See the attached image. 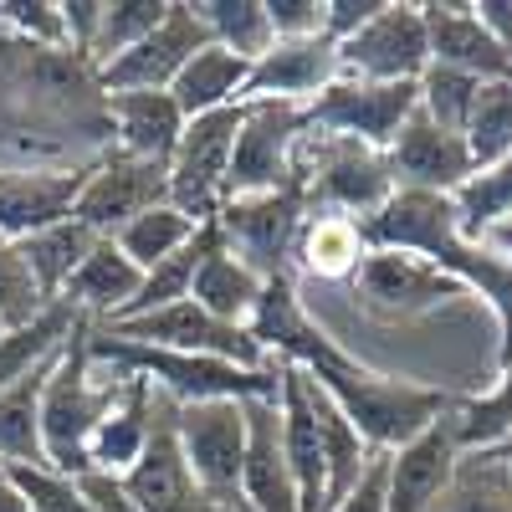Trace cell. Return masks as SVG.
I'll use <instances>...</instances> for the list:
<instances>
[{
	"label": "cell",
	"mask_w": 512,
	"mask_h": 512,
	"mask_svg": "<svg viewBox=\"0 0 512 512\" xmlns=\"http://www.w3.org/2000/svg\"><path fill=\"white\" fill-rule=\"evenodd\" d=\"M251 338L262 344V354L272 364L303 369L318 390L354 420V431L364 436L369 451H400L415 436H425L431 425L456 405L436 384H410L395 374H379L369 364H359L338 338H328L313 313L297 297V277H272L256 297V313L246 318Z\"/></svg>",
	"instance_id": "6da1fadb"
},
{
	"label": "cell",
	"mask_w": 512,
	"mask_h": 512,
	"mask_svg": "<svg viewBox=\"0 0 512 512\" xmlns=\"http://www.w3.org/2000/svg\"><path fill=\"white\" fill-rule=\"evenodd\" d=\"M0 144L26 159H57L72 149H108V93L98 72L62 52L0 36Z\"/></svg>",
	"instance_id": "7a4b0ae2"
},
{
	"label": "cell",
	"mask_w": 512,
	"mask_h": 512,
	"mask_svg": "<svg viewBox=\"0 0 512 512\" xmlns=\"http://www.w3.org/2000/svg\"><path fill=\"white\" fill-rule=\"evenodd\" d=\"M369 251H410L446 272L461 292H477L497 318V364L512 359V262L492 241H472L456 221L451 195L395 190L374 216L359 221Z\"/></svg>",
	"instance_id": "3957f363"
},
{
	"label": "cell",
	"mask_w": 512,
	"mask_h": 512,
	"mask_svg": "<svg viewBox=\"0 0 512 512\" xmlns=\"http://www.w3.org/2000/svg\"><path fill=\"white\" fill-rule=\"evenodd\" d=\"M88 359L93 369L108 374H134L149 390H159L175 405H200V400H277V369H236L205 354H175V349H149L128 344L103 328H88Z\"/></svg>",
	"instance_id": "277c9868"
},
{
	"label": "cell",
	"mask_w": 512,
	"mask_h": 512,
	"mask_svg": "<svg viewBox=\"0 0 512 512\" xmlns=\"http://www.w3.org/2000/svg\"><path fill=\"white\" fill-rule=\"evenodd\" d=\"M88 328L62 349V359L47 369V384H41V466H52L62 477L88 472V441L108 405L118 400V374H98L88 359Z\"/></svg>",
	"instance_id": "5b68a950"
},
{
	"label": "cell",
	"mask_w": 512,
	"mask_h": 512,
	"mask_svg": "<svg viewBox=\"0 0 512 512\" xmlns=\"http://www.w3.org/2000/svg\"><path fill=\"white\" fill-rule=\"evenodd\" d=\"M297 180H303L308 210H333V216L364 221L395 195V175L384 154L354 144V139H333V134H303L297 144Z\"/></svg>",
	"instance_id": "8992f818"
},
{
	"label": "cell",
	"mask_w": 512,
	"mask_h": 512,
	"mask_svg": "<svg viewBox=\"0 0 512 512\" xmlns=\"http://www.w3.org/2000/svg\"><path fill=\"white\" fill-rule=\"evenodd\" d=\"M175 441H180L185 472H190L200 502L216 507V512H236L241 507V456H246V410H241V400L175 405Z\"/></svg>",
	"instance_id": "52a82bcc"
},
{
	"label": "cell",
	"mask_w": 512,
	"mask_h": 512,
	"mask_svg": "<svg viewBox=\"0 0 512 512\" xmlns=\"http://www.w3.org/2000/svg\"><path fill=\"white\" fill-rule=\"evenodd\" d=\"M241 113L246 103L216 108L185 118V134L169 154V205H180L190 221H216L226 205V185H231V154H236V134H241Z\"/></svg>",
	"instance_id": "ba28073f"
},
{
	"label": "cell",
	"mask_w": 512,
	"mask_h": 512,
	"mask_svg": "<svg viewBox=\"0 0 512 512\" xmlns=\"http://www.w3.org/2000/svg\"><path fill=\"white\" fill-rule=\"evenodd\" d=\"M303 221H308V195H303V185H287V190H267V195L226 200L216 216V231L231 256H241L256 277L272 282V277L292 272V246H297Z\"/></svg>",
	"instance_id": "9c48e42d"
},
{
	"label": "cell",
	"mask_w": 512,
	"mask_h": 512,
	"mask_svg": "<svg viewBox=\"0 0 512 512\" xmlns=\"http://www.w3.org/2000/svg\"><path fill=\"white\" fill-rule=\"evenodd\" d=\"M415 108H420V82L338 77L308 103V128L313 134H333V139H354V144L384 154Z\"/></svg>",
	"instance_id": "30bf717a"
},
{
	"label": "cell",
	"mask_w": 512,
	"mask_h": 512,
	"mask_svg": "<svg viewBox=\"0 0 512 512\" xmlns=\"http://www.w3.org/2000/svg\"><path fill=\"white\" fill-rule=\"evenodd\" d=\"M103 333L128 338V344H149V349L205 354V359H221V364H236V369H277V364L262 354V344L251 338V328H236V323L210 318L195 297H180V303L154 308V313H139V318H118V323H108Z\"/></svg>",
	"instance_id": "8fae6325"
},
{
	"label": "cell",
	"mask_w": 512,
	"mask_h": 512,
	"mask_svg": "<svg viewBox=\"0 0 512 512\" xmlns=\"http://www.w3.org/2000/svg\"><path fill=\"white\" fill-rule=\"evenodd\" d=\"M303 134H308V108H297V103H246L236 154H231L226 200L303 185L297 180V144H303Z\"/></svg>",
	"instance_id": "7c38bea8"
},
{
	"label": "cell",
	"mask_w": 512,
	"mask_h": 512,
	"mask_svg": "<svg viewBox=\"0 0 512 512\" xmlns=\"http://www.w3.org/2000/svg\"><path fill=\"white\" fill-rule=\"evenodd\" d=\"M164 200H169V169L164 164L134 159L123 149H103L88 164V180H82V195L72 205V221H82L93 236H113Z\"/></svg>",
	"instance_id": "4fadbf2b"
},
{
	"label": "cell",
	"mask_w": 512,
	"mask_h": 512,
	"mask_svg": "<svg viewBox=\"0 0 512 512\" xmlns=\"http://www.w3.org/2000/svg\"><path fill=\"white\" fill-rule=\"evenodd\" d=\"M431 67L425 16L410 0H390L364 31L338 41V72L359 82H420Z\"/></svg>",
	"instance_id": "5bb4252c"
},
{
	"label": "cell",
	"mask_w": 512,
	"mask_h": 512,
	"mask_svg": "<svg viewBox=\"0 0 512 512\" xmlns=\"http://www.w3.org/2000/svg\"><path fill=\"white\" fill-rule=\"evenodd\" d=\"M210 47V36L200 16L190 11V0H169V16L123 57L98 67V88L103 93H169V82L185 72V62Z\"/></svg>",
	"instance_id": "9a60e30c"
},
{
	"label": "cell",
	"mask_w": 512,
	"mask_h": 512,
	"mask_svg": "<svg viewBox=\"0 0 512 512\" xmlns=\"http://www.w3.org/2000/svg\"><path fill=\"white\" fill-rule=\"evenodd\" d=\"M384 164H390V175H395V190H431V195H456L477 175L466 139L441 128L436 118H425L420 108L405 118L395 144L384 149Z\"/></svg>",
	"instance_id": "2e32d148"
},
{
	"label": "cell",
	"mask_w": 512,
	"mask_h": 512,
	"mask_svg": "<svg viewBox=\"0 0 512 512\" xmlns=\"http://www.w3.org/2000/svg\"><path fill=\"white\" fill-rule=\"evenodd\" d=\"M354 292L379 318H415L461 297V287L446 272H436L425 256H410V251H364V262L354 272Z\"/></svg>",
	"instance_id": "e0dca14e"
},
{
	"label": "cell",
	"mask_w": 512,
	"mask_h": 512,
	"mask_svg": "<svg viewBox=\"0 0 512 512\" xmlns=\"http://www.w3.org/2000/svg\"><path fill=\"white\" fill-rule=\"evenodd\" d=\"M93 159L77 164H21V169H0V236L26 241L41 226H57L72 216V205L82 195Z\"/></svg>",
	"instance_id": "ac0fdd59"
},
{
	"label": "cell",
	"mask_w": 512,
	"mask_h": 512,
	"mask_svg": "<svg viewBox=\"0 0 512 512\" xmlns=\"http://www.w3.org/2000/svg\"><path fill=\"white\" fill-rule=\"evenodd\" d=\"M338 77H344L338 72V47L328 36L272 41V47L251 62L241 103H297V108H308Z\"/></svg>",
	"instance_id": "d6986e66"
},
{
	"label": "cell",
	"mask_w": 512,
	"mask_h": 512,
	"mask_svg": "<svg viewBox=\"0 0 512 512\" xmlns=\"http://www.w3.org/2000/svg\"><path fill=\"white\" fill-rule=\"evenodd\" d=\"M123 487L134 492V502L144 512H200L205 507L190 472H185L180 441H175V400H164L159 390L149 405V446L134 461V472L123 477Z\"/></svg>",
	"instance_id": "ffe728a7"
},
{
	"label": "cell",
	"mask_w": 512,
	"mask_h": 512,
	"mask_svg": "<svg viewBox=\"0 0 512 512\" xmlns=\"http://www.w3.org/2000/svg\"><path fill=\"white\" fill-rule=\"evenodd\" d=\"M456 425L451 410L410 446L390 451V477H384V512H436L451 472H456Z\"/></svg>",
	"instance_id": "44dd1931"
},
{
	"label": "cell",
	"mask_w": 512,
	"mask_h": 512,
	"mask_svg": "<svg viewBox=\"0 0 512 512\" xmlns=\"http://www.w3.org/2000/svg\"><path fill=\"white\" fill-rule=\"evenodd\" d=\"M425 41H431V62L456 67L477 82H512V57L492 41V31L477 21L466 0H425Z\"/></svg>",
	"instance_id": "7402d4cb"
},
{
	"label": "cell",
	"mask_w": 512,
	"mask_h": 512,
	"mask_svg": "<svg viewBox=\"0 0 512 512\" xmlns=\"http://www.w3.org/2000/svg\"><path fill=\"white\" fill-rule=\"evenodd\" d=\"M246 410V456H241V507L246 512H297V487L282 456V410L277 400H241Z\"/></svg>",
	"instance_id": "603a6c76"
},
{
	"label": "cell",
	"mask_w": 512,
	"mask_h": 512,
	"mask_svg": "<svg viewBox=\"0 0 512 512\" xmlns=\"http://www.w3.org/2000/svg\"><path fill=\"white\" fill-rule=\"evenodd\" d=\"M108 134V149L169 169V154L185 134V113L169 93H108Z\"/></svg>",
	"instance_id": "cb8c5ba5"
},
{
	"label": "cell",
	"mask_w": 512,
	"mask_h": 512,
	"mask_svg": "<svg viewBox=\"0 0 512 512\" xmlns=\"http://www.w3.org/2000/svg\"><path fill=\"white\" fill-rule=\"evenodd\" d=\"M149 405H154L149 384L134 374H118V400L108 405V415L98 420L88 441V472H108V477L134 472V461L149 446Z\"/></svg>",
	"instance_id": "d4e9b609"
},
{
	"label": "cell",
	"mask_w": 512,
	"mask_h": 512,
	"mask_svg": "<svg viewBox=\"0 0 512 512\" xmlns=\"http://www.w3.org/2000/svg\"><path fill=\"white\" fill-rule=\"evenodd\" d=\"M82 328H88V318H82L72 303H62V297H52L36 318L6 328L0 333V390H11V384L26 379V374L52 369Z\"/></svg>",
	"instance_id": "484cf974"
},
{
	"label": "cell",
	"mask_w": 512,
	"mask_h": 512,
	"mask_svg": "<svg viewBox=\"0 0 512 512\" xmlns=\"http://www.w3.org/2000/svg\"><path fill=\"white\" fill-rule=\"evenodd\" d=\"M139 287H144V272L103 236L88 251V262L72 272V282L62 287V303H72L93 328H103V323H113V318L128 313V303L139 297Z\"/></svg>",
	"instance_id": "4316f807"
},
{
	"label": "cell",
	"mask_w": 512,
	"mask_h": 512,
	"mask_svg": "<svg viewBox=\"0 0 512 512\" xmlns=\"http://www.w3.org/2000/svg\"><path fill=\"white\" fill-rule=\"evenodd\" d=\"M364 236H359V221L349 216H333V210H308L303 231H297V246H292V277L308 272V277H323V282H354L359 262H364Z\"/></svg>",
	"instance_id": "83f0119b"
},
{
	"label": "cell",
	"mask_w": 512,
	"mask_h": 512,
	"mask_svg": "<svg viewBox=\"0 0 512 512\" xmlns=\"http://www.w3.org/2000/svg\"><path fill=\"white\" fill-rule=\"evenodd\" d=\"M262 277H256L241 256H231L221 246V231H216V246H210L200 256V267H195V282H190V297L210 313V318H221V323H236L246 328V318L256 313V297H262Z\"/></svg>",
	"instance_id": "f1b7e54d"
},
{
	"label": "cell",
	"mask_w": 512,
	"mask_h": 512,
	"mask_svg": "<svg viewBox=\"0 0 512 512\" xmlns=\"http://www.w3.org/2000/svg\"><path fill=\"white\" fill-rule=\"evenodd\" d=\"M246 77H251V62H241L236 52H226V47L210 41V47H200L185 62V72L169 82V98L180 103L185 118H200V113H216V108L241 103Z\"/></svg>",
	"instance_id": "f546056e"
},
{
	"label": "cell",
	"mask_w": 512,
	"mask_h": 512,
	"mask_svg": "<svg viewBox=\"0 0 512 512\" xmlns=\"http://www.w3.org/2000/svg\"><path fill=\"white\" fill-rule=\"evenodd\" d=\"M313 384V379H308ZM313 420H318V446H323V482H328V492H323V512L333 507V502H344L349 492H354V482L364 477V466H369V446H364V436L354 431V420L338 410L318 384H313Z\"/></svg>",
	"instance_id": "4dcf8cb0"
},
{
	"label": "cell",
	"mask_w": 512,
	"mask_h": 512,
	"mask_svg": "<svg viewBox=\"0 0 512 512\" xmlns=\"http://www.w3.org/2000/svg\"><path fill=\"white\" fill-rule=\"evenodd\" d=\"M103 236H93L82 221H57V226H41V231H31L26 241H21V256H26V267H31V277H36V287H41V297H62V287L72 282V272L88 262V251L98 246Z\"/></svg>",
	"instance_id": "1f68e13d"
},
{
	"label": "cell",
	"mask_w": 512,
	"mask_h": 512,
	"mask_svg": "<svg viewBox=\"0 0 512 512\" xmlns=\"http://www.w3.org/2000/svg\"><path fill=\"white\" fill-rule=\"evenodd\" d=\"M195 231H200V221H190L180 205H169V200H164V205L144 210V216H134L123 231H113L108 241H113L139 272H154V267L169 262L175 251H185Z\"/></svg>",
	"instance_id": "d6a6232c"
},
{
	"label": "cell",
	"mask_w": 512,
	"mask_h": 512,
	"mask_svg": "<svg viewBox=\"0 0 512 512\" xmlns=\"http://www.w3.org/2000/svg\"><path fill=\"white\" fill-rule=\"evenodd\" d=\"M41 384H47V369L0 390V466L6 472L41 466Z\"/></svg>",
	"instance_id": "836d02e7"
},
{
	"label": "cell",
	"mask_w": 512,
	"mask_h": 512,
	"mask_svg": "<svg viewBox=\"0 0 512 512\" xmlns=\"http://www.w3.org/2000/svg\"><path fill=\"white\" fill-rule=\"evenodd\" d=\"M436 512H512V472L487 451H461Z\"/></svg>",
	"instance_id": "e575fe53"
},
{
	"label": "cell",
	"mask_w": 512,
	"mask_h": 512,
	"mask_svg": "<svg viewBox=\"0 0 512 512\" xmlns=\"http://www.w3.org/2000/svg\"><path fill=\"white\" fill-rule=\"evenodd\" d=\"M190 11L200 16L205 36L216 47L236 52L241 62H256L272 47V26H267L262 0H190Z\"/></svg>",
	"instance_id": "d590c367"
},
{
	"label": "cell",
	"mask_w": 512,
	"mask_h": 512,
	"mask_svg": "<svg viewBox=\"0 0 512 512\" xmlns=\"http://www.w3.org/2000/svg\"><path fill=\"white\" fill-rule=\"evenodd\" d=\"M451 425L461 451H487L512 436V359L497 364V384L487 395H466L451 405Z\"/></svg>",
	"instance_id": "8d00e7d4"
},
{
	"label": "cell",
	"mask_w": 512,
	"mask_h": 512,
	"mask_svg": "<svg viewBox=\"0 0 512 512\" xmlns=\"http://www.w3.org/2000/svg\"><path fill=\"white\" fill-rule=\"evenodd\" d=\"M451 205H456L461 231L472 236V241H487L492 226L512 221V149H507L497 164L477 169V175L451 195Z\"/></svg>",
	"instance_id": "74e56055"
},
{
	"label": "cell",
	"mask_w": 512,
	"mask_h": 512,
	"mask_svg": "<svg viewBox=\"0 0 512 512\" xmlns=\"http://www.w3.org/2000/svg\"><path fill=\"white\" fill-rule=\"evenodd\" d=\"M216 246V221H205L195 236H190V246L185 251H175L169 262H159L154 272H144V287H139V297L128 303V313L123 318H139V313H154V308H169V303H180V297H190V282H195V267H200V256ZM118 323V318H113ZM108 328V323H103Z\"/></svg>",
	"instance_id": "f35d334b"
},
{
	"label": "cell",
	"mask_w": 512,
	"mask_h": 512,
	"mask_svg": "<svg viewBox=\"0 0 512 512\" xmlns=\"http://www.w3.org/2000/svg\"><path fill=\"white\" fill-rule=\"evenodd\" d=\"M169 16V0H103V16H98V36H93V72L108 67L113 57H123L128 47L139 41Z\"/></svg>",
	"instance_id": "ab89813d"
},
{
	"label": "cell",
	"mask_w": 512,
	"mask_h": 512,
	"mask_svg": "<svg viewBox=\"0 0 512 512\" xmlns=\"http://www.w3.org/2000/svg\"><path fill=\"white\" fill-rule=\"evenodd\" d=\"M466 149L477 169L497 164L512 149V82H482L472 118H466Z\"/></svg>",
	"instance_id": "60d3db41"
},
{
	"label": "cell",
	"mask_w": 512,
	"mask_h": 512,
	"mask_svg": "<svg viewBox=\"0 0 512 512\" xmlns=\"http://www.w3.org/2000/svg\"><path fill=\"white\" fill-rule=\"evenodd\" d=\"M477 93H482L477 77H466V72H456V67L431 62V67H425V77H420V113L436 118L441 128H451V134L466 139V118H472Z\"/></svg>",
	"instance_id": "b9f144b4"
},
{
	"label": "cell",
	"mask_w": 512,
	"mask_h": 512,
	"mask_svg": "<svg viewBox=\"0 0 512 512\" xmlns=\"http://www.w3.org/2000/svg\"><path fill=\"white\" fill-rule=\"evenodd\" d=\"M41 308H47V297H41L26 256H21V241L0 236V323L16 328L26 318H36Z\"/></svg>",
	"instance_id": "7bdbcfd3"
},
{
	"label": "cell",
	"mask_w": 512,
	"mask_h": 512,
	"mask_svg": "<svg viewBox=\"0 0 512 512\" xmlns=\"http://www.w3.org/2000/svg\"><path fill=\"white\" fill-rule=\"evenodd\" d=\"M0 36H16V41H31V47H62L67 52L62 0H0Z\"/></svg>",
	"instance_id": "ee69618b"
},
{
	"label": "cell",
	"mask_w": 512,
	"mask_h": 512,
	"mask_svg": "<svg viewBox=\"0 0 512 512\" xmlns=\"http://www.w3.org/2000/svg\"><path fill=\"white\" fill-rule=\"evenodd\" d=\"M16 487L26 492L31 512H93L88 497L77 492V477H62L52 466H16Z\"/></svg>",
	"instance_id": "f6af8a7d"
},
{
	"label": "cell",
	"mask_w": 512,
	"mask_h": 512,
	"mask_svg": "<svg viewBox=\"0 0 512 512\" xmlns=\"http://www.w3.org/2000/svg\"><path fill=\"white\" fill-rule=\"evenodd\" d=\"M272 41H303L323 36V0H262Z\"/></svg>",
	"instance_id": "bcb514c9"
},
{
	"label": "cell",
	"mask_w": 512,
	"mask_h": 512,
	"mask_svg": "<svg viewBox=\"0 0 512 512\" xmlns=\"http://www.w3.org/2000/svg\"><path fill=\"white\" fill-rule=\"evenodd\" d=\"M384 6H390V0H323V36L333 41H349L354 31H364Z\"/></svg>",
	"instance_id": "7dc6e473"
},
{
	"label": "cell",
	"mask_w": 512,
	"mask_h": 512,
	"mask_svg": "<svg viewBox=\"0 0 512 512\" xmlns=\"http://www.w3.org/2000/svg\"><path fill=\"white\" fill-rule=\"evenodd\" d=\"M384 477H390V451H374L354 492L344 502H333L328 512H384Z\"/></svg>",
	"instance_id": "c3c4849f"
},
{
	"label": "cell",
	"mask_w": 512,
	"mask_h": 512,
	"mask_svg": "<svg viewBox=\"0 0 512 512\" xmlns=\"http://www.w3.org/2000/svg\"><path fill=\"white\" fill-rule=\"evenodd\" d=\"M77 492L88 497L93 512H144L134 502V492L123 487V477H108V472H82L77 477Z\"/></svg>",
	"instance_id": "681fc988"
},
{
	"label": "cell",
	"mask_w": 512,
	"mask_h": 512,
	"mask_svg": "<svg viewBox=\"0 0 512 512\" xmlns=\"http://www.w3.org/2000/svg\"><path fill=\"white\" fill-rule=\"evenodd\" d=\"M472 11H477V21L492 31V41L512 57V0H472Z\"/></svg>",
	"instance_id": "f907efd6"
},
{
	"label": "cell",
	"mask_w": 512,
	"mask_h": 512,
	"mask_svg": "<svg viewBox=\"0 0 512 512\" xmlns=\"http://www.w3.org/2000/svg\"><path fill=\"white\" fill-rule=\"evenodd\" d=\"M0 512H31V502H26V492L16 487V477H11V472L0 477Z\"/></svg>",
	"instance_id": "816d5d0a"
},
{
	"label": "cell",
	"mask_w": 512,
	"mask_h": 512,
	"mask_svg": "<svg viewBox=\"0 0 512 512\" xmlns=\"http://www.w3.org/2000/svg\"><path fill=\"white\" fill-rule=\"evenodd\" d=\"M487 241H492V246H497V251L507 256V262H512V221H502V226H492V231H487Z\"/></svg>",
	"instance_id": "f5cc1de1"
},
{
	"label": "cell",
	"mask_w": 512,
	"mask_h": 512,
	"mask_svg": "<svg viewBox=\"0 0 512 512\" xmlns=\"http://www.w3.org/2000/svg\"><path fill=\"white\" fill-rule=\"evenodd\" d=\"M487 456H497V461L507 466V472H512V436H507V441H497V446H487Z\"/></svg>",
	"instance_id": "db71d44e"
},
{
	"label": "cell",
	"mask_w": 512,
	"mask_h": 512,
	"mask_svg": "<svg viewBox=\"0 0 512 512\" xmlns=\"http://www.w3.org/2000/svg\"><path fill=\"white\" fill-rule=\"evenodd\" d=\"M0 477H6V466H0Z\"/></svg>",
	"instance_id": "11a10c76"
},
{
	"label": "cell",
	"mask_w": 512,
	"mask_h": 512,
	"mask_svg": "<svg viewBox=\"0 0 512 512\" xmlns=\"http://www.w3.org/2000/svg\"><path fill=\"white\" fill-rule=\"evenodd\" d=\"M0 333H6V323H0Z\"/></svg>",
	"instance_id": "9f6ffc18"
}]
</instances>
